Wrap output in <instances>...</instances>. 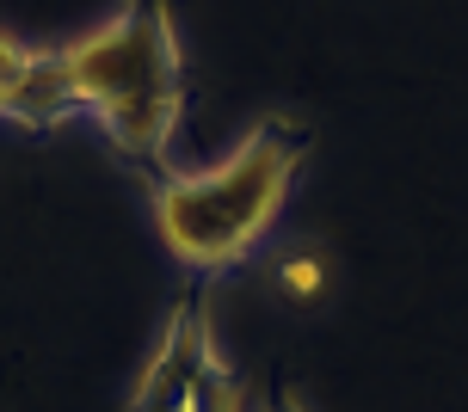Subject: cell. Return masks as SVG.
Wrapping results in <instances>:
<instances>
[{"label":"cell","mask_w":468,"mask_h":412,"mask_svg":"<svg viewBox=\"0 0 468 412\" xmlns=\"http://www.w3.org/2000/svg\"><path fill=\"white\" fill-rule=\"evenodd\" d=\"M303 161L308 130L296 117H265L229 161L204 166V173L161 166L148 179V204H154V228H161L166 252L197 277L234 271L240 259H253L259 240L278 228Z\"/></svg>","instance_id":"obj_1"},{"label":"cell","mask_w":468,"mask_h":412,"mask_svg":"<svg viewBox=\"0 0 468 412\" xmlns=\"http://www.w3.org/2000/svg\"><path fill=\"white\" fill-rule=\"evenodd\" d=\"M56 69L74 111H93L105 142L154 179L186 117V49L173 0H130L99 31L56 49Z\"/></svg>","instance_id":"obj_2"},{"label":"cell","mask_w":468,"mask_h":412,"mask_svg":"<svg viewBox=\"0 0 468 412\" xmlns=\"http://www.w3.org/2000/svg\"><path fill=\"white\" fill-rule=\"evenodd\" d=\"M130 412H240V375L216 357L204 283L179 296L161 344L148 351L136 388H130Z\"/></svg>","instance_id":"obj_3"},{"label":"cell","mask_w":468,"mask_h":412,"mask_svg":"<svg viewBox=\"0 0 468 412\" xmlns=\"http://www.w3.org/2000/svg\"><path fill=\"white\" fill-rule=\"evenodd\" d=\"M0 117H13L25 130H56L74 117L56 49H25L19 37L0 31Z\"/></svg>","instance_id":"obj_4"},{"label":"cell","mask_w":468,"mask_h":412,"mask_svg":"<svg viewBox=\"0 0 468 412\" xmlns=\"http://www.w3.org/2000/svg\"><path fill=\"white\" fill-rule=\"evenodd\" d=\"M271 277H278V296H290V301H314V296H327V283H333L321 252H290V259H278Z\"/></svg>","instance_id":"obj_5"},{"label":"cell","mask_w":468,"mask_h":412,"mask_svg":"<svg viewBox=\"0 0 468 412\" xmlns=\"http://www.w3.org/2000/svg\"><path fill=\"white\" fill-rule=\"evenodd\" d=\"M265 412H308V400H303V394H271V407H265Z\"/></svg>","instance_id":"obj_6"}]
</instances>
